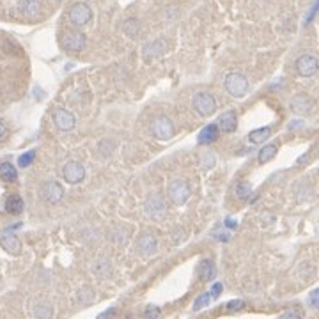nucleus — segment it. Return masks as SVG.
<instances>
[{
    "mask_svg": "<svg viewBox=\"0 0 319 319\" xmlns=\"http://www.w3.org/2000/svg\"><path fill=\"white\" fill-rule=\"evenodd\" d=\"M200 160H202V167H204V169H211L213 163H215V154H213V153H206L202 158H200Z\"/></svg>",
    "mask_w": 319,
    "mask_h": 319,
    "instance_id": "obj_35",
    "label": "nucleus"
},
{
    "mask_svg": "<svg viewBox=\"0 0 319 319\" xmlns=\"http://www.w3.org/2000/svg\"><path fill=\"white\" fill-rule=\"evenodd\" d=\"M0 179L5 183H14L18 179V172H16V167L13 163L4 162L0 163Z\"/></svg>",
    "mask_w": 319,
    "mask_h": 319,
    "instance_id": "obj_21",
    "label": "nucleus"
},
{
    "mask_svg": "<svg viewBox=\"0 0 319 319\" xmlns=\"http://www.w3.org/2000/svg\"><path fill=\"white\" fill-rule=\"evenodd\" d=\"M140 21L137 20V18H128V20H125V23H123V32L128 36V38L135 39L138 38V34H140Z\"/></svg>",
    "mask_w": 319,
    "mask_h": 319,
    "instance_id": "obj_22",
    "label": "nucleus"
},
{
    "mask_svg": "<svg viewBox=\"0 0 319 319\" xmlns=\"http://www.w3.org/2000/svg\"><path fill=\"white\" fill-rule=\"evenodd\" d=\"M0 245H2V249L7 254H11V255H18V254L21 252V241L18 240L14 234H5V236H2L0 238Z\"/></svg>",
    "mask_w": 319,
    "mask_h": 319,
    "instance_id": "obj_18",
    "label": "nucleus"
},
{
    "mask_svg": "<svg viewBox=\"0 0 319 319\" xmlns=\"http://www.w3.org/2000/svg\"><path fill=\"white\" fill-rule=\"evenodd\" d=\"M291 110L294 114H298V116H303V114H309L312 108V100L309 96L305 94H296L291 98V103H289Z\"/></svg>",
    "mask_w": 319,
    "mask_h": 319,
    "instance_id": "obj_14",
    "label": "nucleus"
},
{
    "mask_svg": "<svg viewBox=\"0 0 319 319\" xmlns=\"http://www.w3.org/2000/svg\"><path fill=\"white\" fill-rule=\"evenodd\" d=\"M225 225H227L229 229H236L238 222L234 218H225Z\"/></svg>",
    "mask_w": 319,
    "mask_h": 319,
    "instance_id": "obj_39",
    "label": "nucleus"
},
{
    "mask_svg": "<svg viewBox=\"0 0 319 319\" xmlns=\"http://www.w3.org/2000/svg\"><path fill=\"white\" fill-rule=\"evenodd\" d=\"M54 2H63V0H54Z\"/></svg>",
    "mask_w": 319,
    "mask_h": 319,
    "instance_id": "obj_42",
    "label": "nucleus"
},
{
    "mask_svg": "<svg viewBox=\"0 0 319 319\" xmlns=\"http://www.w3.org/2000/svg\"><path fill=\"white\" fill-rule=\"evenodd\" d=\"M41 195H43V199H45L46 202L57 204V202H61V200H63L64 188H63V185H59L57 181H46L45 185H43V188H41Z\"/></svg>",
    "mask_w": 319,
    "mask_h": 319,
    "instance_id": "obj_12",
    "label": "nucleus"
},
{
    "mask_svg": "<svg viewBox=\"0 0 319 319\" xmlns=\"http://www.w3.org/2000/svg\"><path fill=\"white\" fill-rule=\"evenodd\" d=\"M218 128L224 133H234L238 128V114L234 110H227L218 117Z\"/></svg>",
    "mask_w": 319,
    "mask_h": 319,
    "instance_id": "obj_13",
    "label": "nucleus"
},
{
    "mask_svg": "<svg viewBox=\"0 0 319 319\" xmlns=\"http://www.w3.org/2000/svg\"><path fill=\"white\" fill-rule=\"evenodd\" d=\"M309 305L314 307V309H319V289H314L309 294Z\"/></svg>",
    "mask_w": 319,
    "mask_h": 319,
    "instance_id": "obj_36",
    "label": "nucleus"
},
{
    "mask_svg": "<svg viewBox=\"0 0 319 319\" xmlns=\"http://www.w3.org/2000/svg\"><path fill=\"white\" fill-rule=\"evenodd\" d=\"M112 151H114V142H110V140H101L100 142V154L108 156Z\"/></svg>",
    "mask_w": 319,
    "mask_h": 319,
    "instance_id": "obj_33",
    "label": "nucleus"
},
{
    "mask_svg": "<svg viewBox=\"0 0 319 319\" xmlns=\"http://www.w3.org/2000/svg\"><path fill=\"white\" fill-rule=\"evenodd\" d=\"M211 293H202L200 296H197V300H195L193 303V311H200V309H204V307H207L209 303H211Z\"/></svg>",
    "mask_w": 319,
    "mask_h": 319,
    "instance_id": "obj_27",
    "label": "nucleus"
},
{
    "mask_svg": "<svg viewBox=\"0 0 319 319\" xmlns=\"http://www.w3.org/2000/svg\"><path fill=\"white\" fill-rule=\"evenodd\" d=\"M252 193V187L250 183H238L236 185V197L240 200H247Z\"/></svg>",
    "mask_w": 319,
    "mask_h": 319,
    "instance_id": "obj_26",
    "label": "nucleus"
},
{
    "mask_svg": "<svg viewBox=\"0 0 319 319\" xmlns=\"http://www.w3.org/2000/svg\"><path fill=\"white\" fill-rule=\"evenodd\" d=\"M318 9H319V0H318V2H316L314 5H312V9H311V11H309V14H307V20H305V23H309V21H311L312 18H314V14L318 13Z\"/></svg>",
    "mask_w": 319,
    "mask_h": 319,
    "instance_id": "obj_38",
    "label": "nucleus"
},
{
    "mask_svg": "<svg viewBox=\"0 0 319 319\" xmlns=\"http://www.w3.org/2000/svg\"><path fill=\"white\" fill-rule=\"evenodd\" d=\"M269 135H271V128H269V126H262V128H257L249 133V140L252 142V144L259 145V144H262V142L268 140Z\"/></svg>",
    "mask_w": 319,
    "mask_h": 319,
    "instance_id": "obj_23",
    "label": "nucleus"
},
{
    "mask_svg": "<svg viewBox=\"0 0 319 319\" xmlns=\"http://www.w3.org/2000/svg\"><path fill=\"white\" fill-rule=\"evenodd\" d=\"M114 312H116V309H108V311H107V312H105V314H101V316H100V318H98V319H108V318H110V316H112V314H114Z\"/></svg>",
    "mask_w": 319,
    "mask_h": 319,
    "instance_id": "obj_40",
    "label": "nucleus"
},
{
    "mask_svg": "<svg viewBox=\"0 0 319 319\" xmlns=\"http://www.w3.org/2000/svg\"><path fill=\"white\" fill-rule=\"evenodd\" d=\"M245 307V302L243 300H232V302H229L227 305H225V311H229V312H238V311H241Z\"/></svg>",
    "mask_w": 319,
    "mask_h": 319,
    "instance_id": "obj_32",
    "label": "nucleus"
},
{
    "mask_svg": "<svg viewBox=\"0 0 319 319\" xmlns=\"http://www.w3.org/2000/svg\"><path fill=\"white\" fill-rule=\"evenodd\" d=\"M278 151V144L275 142H269V144L262 145V149L259 151V162L261 163H268L269 160H273V156Z\"/></svg>",
    "mask_w": 319,
    "mask_h": 319,
    "instance_id": "obj_24",
    "label": "nucleus"
},
{
    "mask_svg": "<svg viewBox=\"0 0 319 319\" xmlns=\"http://www.w3.org/2000/svg\"><path fill=\"white\" fill-rule=\"evenodd\" d=\"M199 273H200V278L204 282H209L216 277V266L211 259H204L202 262L199 264Z\"/></svg>",
    "mask_w": 319,
    "mask_h": 319,
    "instance_id": "obj_20",
    "label": "nucleus"
},
{
    "mask_svg": "<svg viewBox=\"0 0 319 319\" xmlns=\"http://www.w3.org/2000/svg\"><path fill=\"white\" fill-rule=\"evenodd\" d=\"M67 20L73 27H85L92 20V9L85 2H76L67 11Z\"/></svg>",
    "mask_w": 319,
    "mask_h": 319,
    "instance_id": "obj_4",
    "label": "nucleus"
},
{
    "mask_svg": "<svg viewBox=\"0 0 319 319\" xmlns=\"http://www.w3.org/2000/svg\"><path fill=\"white\" fill-rule=\"evenodd\" d=\"M135 250H137V254L142 257L154 255L158 250V240L154 238V234H151V232H144V234L138 236L137 243H135Z\"/></svg>",
    "mask_w": 319,
    "mask_h": 319,
    "instance_id": "obj_9",
    "label": "nucleus"
},
{
    "mask_svg": "<svg viewBox=\"0 0 319 319\" xmlns=\"http://www.w3.org/2000/svg\"><path fill=\"white\" fill-rule=\"evenodd\" d=\"M52 117H54V125L57 126L61 131H71L76 125V117L73 116L69 110H66V108H57V110H54Z\"/></svg>",
    "mask_w": 319,
    "mask_h": 319,
    "instance_id": "obj_11",
    "label": "nucleus"
},
{
    "mask_svg": "<svg viewBox=\"0 0 319 319\" xmlns=\"http://www.w3.org/2000/svg\"><path fill=\"white\" fill-rule=\"evenodd\" d=\"M218 135H220V128L218 125H207L202 128V131L199 133V144L207 145V144H213V142L218 140Z\"/></svg>",
    "mask_w": 319,
    "mask_h": 319,
    "instance_id": "obj_17",
    "label": "nucleus"
},
{
    "mask_svg": "<svg viewBox=\"0 0 319 319\" xmlns=\"http://www.w3.org/2000/svg\"><path fill=\"white\" fill-rule=\"evenodd\" d=\"M224 87L232 98H243L250 89V83H249V78L240 73V71H231L225 75V80H224Z\"/></svg>",
    "mask_w": 319,
    "mask_h": 319,
    "instance_id": "obj_1",
    "label": "nucleus"
},
{
    "mask_svg": "<svg viewBox=\"0 0 319 319\" xmlns=\"http://www.w3.org/2000/svg\"><path fill=\"white\" fill-rule=\"evenodd\" d=\"M294 67H296V71H298L300 76L309 78V76H314L319 71V59L312 54H303L296 59Z\"/></svg>",
    "mask_w": 319,
    "mask_h": 319,
    "instance_id": "obj_8",
    "label": "nucleus"
},
{
    "mask_svg": "<svg viewBox=\"0 0 319 319\" xmlns=\"http://www.w3.org/2000/svg\"><path fill=\"white\" fill-rule=\"evenodd\" d=\"M23 207H25V204H23V199L20 195H9L7 200H5V211L9 215H20L23 211Z\"/></svg>",
    "mask_w": 319,
    "mask_h": 319,
    "instance_id": "obj_19",
    "label": "nucleus"
},
{
    "mask_svg": "<svg viewBox=\"0 0 319 319\" xmlns=\"http://www.w3.org/2000/svg\"><path fill=\"white\" fill-rule=\"evenodd\" d=\"M63 178L69 185H78L85 179V167L80 162H67L63 167Z\"/></svg>",
    "mask_w": 319,
    "mask_h": 319,
    "instance_id": "obj_10",
    "label": "nucleus"
},
{
    "mask_svg": "<svg viewBox=\"0 0 319 319\" xmlns=\"http://www.w3.org/2000/svg\"><path fill=\"white\" fill-rule=\"evenodd\" d=\"M222 291H224V286L220 284V282H216V284H213V287H211V298H218L220 294H222Z\"/></svg>",
    "mask_w": 319,
    "mask_h": 319,
    "instance_id": "obj_37",
    "label": "nucleus"
},
{
    "mask_svg": "<svg viewBox=\"0 0 319 319\" xmlns=\"http://www.w3.org/2000/svg\"><path fill=\"white\" fill-rule=\"evenodd\" d=\"M302 312L298 311V309H289V311H286L284 314L280 316L278 319H302Z\"/></svg>",
    "mask_w": 319,
    "mask_h": 319,
    "instance_id": "obj_34",
    "label": "nucleus"
},
{
    "mask_svg": "<svg viewBox=\"0 0 319 319\" xmlns=\"http://www.w3.org/2000/svg\"><path fill=\"white\" fill-rule=\"evenodd\" d=\"M191 105H193L195 112L202 117H209L216 110L215 96H213L211 92H206V91L193 94V98H191Z\"/></svg>",
    "mask_w": 319,
    "mask_h": 319,
    "instance_id": "obj_5",
    "label": "nucleus"
},
{
    "mask_svg": "<svg viewBox=\"0 0 319 319\" xmlns=\"http://www.w3.org/2000/svg\"><path fill=\"white\" fill-rule=\"evenodd\" d=\"M87 45V38L85 34L80 32L78 29H67L63 32L61 36V46H63L66 52L71 54H76V52H82Z\"/></svg>",
    "mask_w": 319,
    "mask_h": 319,
    "instance_id": "obj_2",
    "label": "nucleus"
},
{
    "mask_svg": "<svg viewBox=\"0 0 319 319\" xmlns=\"http://www.w3.org/2000/svg\"><path fill=\"white\" fill-rule=\"evenodd\" d=\"M36 316H38L39 319L52 318V307L50 305H45V303H41V305L36 307Z\"/></svg>",
    "mask_w": 319,
    "mask_h": 319,
    "instance_id": "obj_31",
    "label": "nucleus"
},
{
    "mask_svg": "<svg viewBox=\"0 0 319 319\" xmlns=\"http://www.w3.org/2000/svg\"><path fill=\"white\" fill-rule=\"evenodd\" d=\"M20 13L27 18H36L41 11V0H20L18 2Z\"/></svg>",
    "mask_w": 319,
    "mask_h": 319,
    "instance_id": "obj_16",
    "label": "nucleus"
},
{
    "mask_svg": "<svg viewBox=\"0 0 319 319\" xmlns=\"http://www.w3.org/2000/svg\"><path fill=\"white\" fill-rule=\"evenodd\" d=\"M151 131L158 140H170L174 137V123L167 116H158L151 123Z\"/></svg>",
    "mask_w": 319,
    "mask_h": 319,
    "instance_id": "obj_6",
    "label": "nucleus"
},
{
    "mask_svg": "<svg viewBox=\"0 0 319 319\" xmlns=\"http://www.w3.org/2000/svg\"><path fill=\"white\" fill-rule=\"evenodd\" d=\"M145 213L154 220H160L165 216L167 213V206H165V200H163V195L158 193V191H151L147 197H145Z\"/></svg>",
    "mask_w": 319,
    "mask_h": 319,
    "instance_id": "obj_7",
    "label": "nucleus"
},
{
    "mask_svg": "<svg viewBox=\"0 0 319 319\" xmlns=\"http://www.w3.org/2000/svg\"><path fill=\"white\" fill-rule=\"evenodd\" d=\"M92 271H94L98 277H107V275L112 271V268H110V262H108L107 259H100V261L94 262V266H92Z\"/></svg>",
    "mask_w": 319,
    "mask_h": 319,
    "instance_id": "obj_25",
    "label": "nucleus"
},
{
    "mask_svg": "<svg viewBox=\"0 0 319 319\" xmlns=\"http://www.w3.org/2000/svg\"><path fill=\"white\" fill-rule=\"evenodd\" d=\"M34 158H36V151H27V153H23L20 158H18V165L21 167V169H27L29 165H32Z\"/></svg>",
    "mask_w": 319,
    "mask_h": 319,
    "instance_id": "obj_29",
    "label": "nucleus"
},
{
    "mask_svg": "<svg viewBox=\"0 0 319 319\" xmlns=\"http://www.w3.org/2000/svg\"><path fill=\"white\" fill-rule=\"evenodd\" d=\"M160 316H162V309H160V307H156V305L145 307V311H144L145 319H158Z\"/></svg>",
    "mask_w": 319,
    "mask_h": 319,
    "instance_id": "obj_30",
    "label": "nucleus"
},
{
    "mask_svg": "<svg viewBox=\"0 0 319 319\" xmlns=\"http://www.w3.org/2000/svg\"><path fill=\"white\" fill-rule=\"evenodd\" d=\"M4 135H5V126L2 125V123H0V138L4 137Z\"/></svg>",
    "mask_w": 319,
    "mask_h": 319,
    "instance_id": "obj_41",
    "label": "nucleus"
},
{
    "mask_svg": "<svg viewBox=\"0 0 319 319\" xmlns=\"http://www.w3.org/2000/svg\"><path fill=\"white\" fill-rule=\"evenodd\" d=\"M78 300L82 303H92L94 302V291L89 286H83L82 289L78 291Z\"/></svg>",
    "mask_w": 319,
    "mask_h": 319,
    "instance_id": "obj_28",
    "label": "nucleus"
},
{
    "mask_svg": "<svg viewBox=\"0 0 319 319\" xmlns=\"http://www.w3.org/2000/svg\"><path fill=\"white\" fill-rule=\"evenodd\" d=\"M167 191H169L170 200L174 204H178V206H183V204L190 199V195H191L188 181L187 179H181V178L172 179V181L169 183V187H167Z\"/></svg>",
    "mask_w": 319,
    "mask_h": 319,
    "instance_id": "obj_3",
    "label": "nucleus"
},
{
    "mask_svg": "<svg viewBox=\"0 0 319 319\" xmlns=\"http://www.w3.org/2000/svg\"><path fill=\"white\" fill-rule=\"evenodd\" d=\"M165 50H167L165 41H163V39H154V41L147 43V45L144 46L142 55H144V59H156L165 54Z\"/></svg>",
    "mask_w": 319,
    "mask_h": 319,
    "instance_id": "obj_15",
    "label": "nucleus"
}]
</instances>
